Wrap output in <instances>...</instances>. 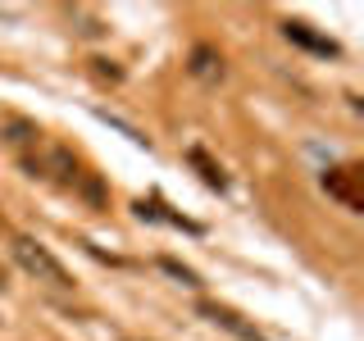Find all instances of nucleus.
<instances>
[{
  "mask_svg": "<svg viewBox=\"0 0 364 341\" xmlns=\"http://www.w3.org/2000/svg\"><path fill=\"white\" fill-rule=\"evenodd\" d=\"M50 164H55V178H60L64 187H73V182H77V159L68 155V151H55V155H50Z\"/></svg>",
  "mask_w": 364,
  "mask_h": 341,
  "instance_id": "nucleus-11",
  "label": "nucleus"
},
{
  "mask_svg": "<svg viewBox=\"0 0 364 341\" xmlns=\"http://www.w3.org/2000/svg\"><path fill=\"white\" fill-rule=\"evenodd\" d=\"M9 255H14V264L28 273V278H37L55 291H73V273H68L37 237H14V242H9Z\"/></svg>",
  "mask_w": 364,
  "mask_h": 341,
  "instance_id": "nucleus-1",
  "label": "nucleus"
},
{
  "mask_svg": "<svg viewBox=\"0 0 364 341\" xmlns=\"http://www.w3.org/2000/svg\"><path fill=\"white\" fill-rule=\"evenodd\" d=\"M282 37H287L291 45H301V50H310V55H323V60H337V55H341V45L333 37L314 32L310 23H301V18H287V23H282Z\"/></svg>",
  "mask_w": 364,
  "mask_h": 341,
  "instance_id": "nucleus-4",
  "label": "nucleus"
},
{
  "mask_svg": "<svg viewBox=\"0 0 364 341\" xmlns=\"http://www.w3.org/2000/svg\"><path fill=\"white\" fill-rule=\"evenodd\" d=\"M73 187L82 191V196H87L91 205H96V210H100V205H105V182H100L96 173H77V182H73Z\"/></svg>",
  "mask_w": 364,
  "mask_h": 341,
  "instance_id": "nucleus-10",
  "label": "nucleus"
},
{
  "mask_svg": "<svg viewBox=\"0 0 364 341\" xmlns=\"http://www.w3.org/2000/svg\"><path fill=\"white\" fill-rule=\"evenodd\" d=\"M196 314H200V318H210V323H214V328H223V332H232L237 341H269V337L259 332L255 323H250V318H242V314H237L232 305H219V301H200V305H196Z\"/></svg>",
  "mask_w": 364,
  "mask_h": 341,
  "instance_id": "nucleus-3",
  "label": "nucleus"
},
{
  "mask_svg": "<svg viewBox=\"0 0 364 341\" xmlns=\"http://www.w3.org/2000/svg\"><path fill=\"white\" fill-rule=\"evenodd\" d=\"M87 68H91V77H100V82H123V68L114 60H105V55H91Z\"/></svg>",
  "mask_w": 364,
  "mask_h": 341,
  "instance_id": "nucleus-9",
  "label": "nucleus"
},
{
  "mask_svg": "<svg viewBox=\"0 0 364 341\" xmlns=\"http://www.w3.org/2000/svg\"><path fill=\"white\" fill-rule=\"evenodd\" d=\"M187 73L214 87V82H223L228 68H223V55L214 50V45H191V55H187Z\"/></svg>",
  "mask_w": 364,
  "mask_h": 341,
  "instance_id": "nucleus-5",
  "label": "nucleus"
},
{
  "mask_svg": "<svg viewBox=\"0 0 364 341\" xmlns=\"http://www.w3.org/2000/svg\"><path fill=\"white\" fill-rule=\"evenodd\" d=\"M0 323H5V318H0Z\"/></svg>",
  "mask_w": 364,
  "mask_h": 341,
  "instance_id": "nucleus-12",
  "label": "nucleus"
},
{
  "mask_svg": "<svg viewBox=\"0 0 364 341\" xmlns=\"http://www.w3.org/2000/svg\"><path fill=\"white\" fill-rule=\"evenodd\" d=\"M0 136H5L9 146H28V141H37V123L32 119H5L0 123Z\"/></svg>",
  "mask_w": 364,
  "mask_h": 341,
  "instance_id": "nucleus-7",
  "label": "nucleus"
},
{
  "mask_svg": "<svg viewBox=\"0 0 364 341\" xmlns=\"http://www.w3.org/2000/svg\"><path fill=\"white\" fill-rule=\"evenodd\" d=\"M155 264H159V273H168L173 282H182V287H200V273H196V269H187L182 259H173V255H159Z\"/></svg>",
  "mask_w": 364,
  "mask_h": 341,
  "instance_id": "nucleus-8",
  "label": "nucleus"
},
{
  "mask_svg": "<svg viewBox=\"0 0 364 341\" xmlns=\"http://www.w3.org/2000/svg\"><path fill=\"white\" fill-rule=\"evenodd\" d=\"M187 164H191V168H196V173H200V182H205V187H219V191L228 187V178H223V168H219V164H214V159H210V155H205V151H200V146H196V151H187Z\"/></svg>",
  "mask_w": 364,
  "mask_h": 341,
  "instance_id": "nucleus-6",
  "label": "nucleus"
},
{
  "mask_svg": "<svg viewBox=\"0 0 364 341\" xmlns=\"http://www.w3.org/2000/svg\"><path fill=\"white\" fill-rule=\"evenodd\" d=\"M323 191L341 205V210H350V214L364 210V187H360V168H355V164L328 168V173H323Z\"/></svg>",
  "mask_w": 364,
  "mask_h": 341,
  "instance_id": "nucleus-2",
  "label": "nucleus"
}]
</instances>
